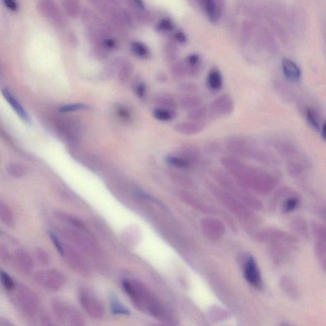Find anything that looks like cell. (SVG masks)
Here are the masks:
<instances>
[{"mask_svg": "<svg viewBox=\"0 0 326 326\" xmlns=\"http://www.w3.org/2000/svg\"><path fill=\"white\" fill-rule=\"evenodd\" d=\"M134 72V66L131 62L125 60L120 62L117 75L120 83L126 84L129 81L130 78Z\"/></svg>", "mask_w": 326, "mask_h": 326, "instance_id": "obj_26", "label": "cell"}, {"mask_svg": "<svg viewBox=\"0 0 326 326\" xmlns=\"http://www.w3.org/2000/svg\"><path fill=\"white\" fill-rule=\"evenodd\" d=\"M2 2L10 11L16 12L18 11L19 5L16 0H2Z\"/></svg>", "mask_w": 326, "mask_h": 326, "instance_id": "obj_48", "label": "cell"}, {"mask_svg": "<svg viewBox=\"0 0 326 326\" xmlns=\"http://www.w3.org/2000/svg\"><path fill=\"white\" fill-rule=\"evenodd\" d=\"M62 257L72 270L82 274L88 272V267L86 262L74 248L64 243L63 254Z\"/></svg>", "mask_w": 326, "mask_h": 326, "instance_id": "obj_9", "label": "cell"}, {"mask_svg": "<svg viewBox=\"0 0 326 326\" xmlns=\"http://www.w3.org/2000/svg\"><path fill=\"white\" fill-rule=\"evenodd\" d=\"M51 308L57 319L64 325L81 326L85 324L82 313L69 303L54 299L52 301Z\"/></svg>", "mask_w": 326, "mask_h": 326, "instance_id": "obj_5", "label": "cell"}, {"mask_svg": "<svg viewBox=\"0 0 326 326\" xmlns=\"http://www.w3.org/2000/svg\"><path fill=\"white\" fill-rule=\"evenodd\" d=\"M14 323L6 318L0 317V326H12Z\"/></svg>", "mask_w": 326, "mask_h": 326, "instance_id": "obj_53", "label": "cell"}, {"mask_svg": "<svg viewBox=\"0 0 326 326\" xmlns=\"http://www.w3.org/2000/svg\"><path fill=\"white\" fill-rule=\"evenodd\" d=\"M165 161L170 167L179 170H189L193 167L191 163L179 153L167 155L165 157Z\"/></svg>", "mask_w": 326, "mask_h": 326, "instance_id": "obj_20", "label": "cell"}, {"mask_svg": "<svg viewBox=\"0 0 326 326\" xmlns=\"http://www.w3.org/2000/svg\"><path fill=\"white\" fill-rule=\"evenodd\" d=\"M220 162L228 174L239 184L260 194L270 192L277 183L274 174L248 165L234 155L223 156Z\"/></svg>", "mask_w": 326, "mask_h": 326, "instance_id": "obj_1", "label": "cell"}, {"mask_svg": "<svg viewBox=\"0 0 326 326\" xmlns=\"http://www.w3.org/2000/svg\"><path fill=\"white\" fill-rule=\"evenodd\" d=\"M202 100L194 94H187L179 100V105L182 110L190 112L202 105Z\"/></svg>", "mask_w": 326, "mask_h": 326, "instance_id": "obj_24", "label": "cell"}, {"mask_svg": "<svg viewBox=\"0 0 326 326\" xmlns=\"http://www.w3.org/2000/svg\"><path fill=\"white\" fill-rule=\"evenodd\" d=\"M34 282L39 286L51 292L61 290L67 283V278L59 271L53 269L38 272L34 276Z\"/></svg>", "mask_w": 326, "mask_h": 326, "instance_id": "obj_7", "label": "cell"}, {"mask_svg": "<svg viewBox=\"0 0 326 326\" xmlns=\"http://www.w3.org/2000/svg\"><path fill=\"white\" fill-rule=\"evenodd\" d=\"M244 276L247 282L255 287L260 289L262 287V279L256 263L254 258H247L244 265Z\"/></svg>", "mask_w": 326, "mask_h": 326, "instance_id": "obj_12", "label": "cell"}, {"mask_svg": "<svg viewBox=\"0 0 326 326\" xmlns=\"http://www.w3.org/2000/svg\"><path fill=\"white\" fill-rule=\"evenodd\" d=\"M209 116V108L207 105H202L191 111L188 112L187 119L194 121H204Z\"/></svg>", "mask_w": 326, "mask_h": 326, "instance_id": "obj_30", "label": "cell"}, {"mask_svg": "<svg viewBox=\"0 0 326 326\" xmlns=\"http://www.w3.org/2000/svg\"><path fill=\"white\" fill-rule=\"evenodd\" d=\"M12 301L22 315L28 318H34L40 311L39 297L34 290L21 283H17L13 290Z\"/></svg>", "mask_w": 326, "mask_h": 326, "instance_id": "obj_4", "label": "cell"}, {"mask_svg": "<svg viewBox=\"0 0 326 326\" xmlns=\"http://www.w3.org/2000/svg\"><path fill=\"white\" fill-rule=\"evenodd\" d=\"M131 51L135 56L142 59H148L151 56V53L146 45L140 42H134L131 44Z\"/></svg>", "mask_w": 326, "mask_h": 326, "instance_id": "obj_29", "label": "cell"}, {"mask_svg": "<svg viewBox=\"0 0 326 326\" xmlns=\"http://www.w3.org/2000/svg\"><path fill=\"white\" fill-rule=\"evenodd\" d=\"M0 221L6 226L12 227L15 225V218L11 208L0 198Z\"/></svg>", "mask_w": 326, "mask_h": 326, "instance_id": "obj_23", "label": "cell"}, {"mask_svg": "<svg viewBox=\"0 0 326 326\" xmlns=\"http://www.w3.org/2000/svg\"><path fill=\"white\" fill-rule=\"evenodd\" d=\"M0 259L4 263H8L11 259V253L7 245L0 240Z\"/></svg>", "mask_w": 326, "mask_h": 326, "instance_id": "obj_44", "label": "cell"}, {"mask_svg": "<svg viewBox=\"0 0 326 326\" xmlns=\"http://www.w3.org/2000/svg\"><path fill=\"white\" fill-rule=\"evenodd\" d=\"M133 1L134 2L135 5H136V6L140 11H144V4L142 0H133Z\"/></svg>", "mask_w": 326, "mask_h": 326, "instance_id": "obj_54", "label": "cell"}, {"mask_svg": "<svg viewBox=\"0 0 326 326\" xmlns=\"http://www.w3.org/2000/svg\"><path fill=\"white\" fill-rule=\"evenodd\" d=\"M37 11L42 16L56 23H61L62 21L58 7L52 0H41L37 5Z\"/></svg>", "mask_w": 326, "mask_h": 326, "instance_id": "obj_11", "label": "cell"}, {"mask_svg": "<svg viewBox=\"0 0 326 326\" xmlns=\"http://www.w3.org/2000/svg\"><path fill=\"white\" fill-rule=\"evenodd\" d=\"M175 39L177 40L180 43H185L187 40V37L184 32L181 31H177L175 32Z\"/></svg>", "mask_w": 326, "mask_h": 326, "instance_id": "obj_51", "label": "cell"}, {"mask_svg": "<svg viewBox=\"0 0 326 326\" xmlns=\"http://www.w3.org/2000/svg\"><path fill=\"white\" fill-rule=\"evenodd\" d=\"M12 259L15 267L22 275L31 274L34 269V260L26 250L18 248L15 250Z\"/></svg>", "mask_w": 326, "mask_h": 326, "instance_id": "obj_10", "label": "cell"}, {"mask_svg": "<svg viewBox=\"0 0 326 326\" xmlns=\"http://www.w3.org/2000/svg\"><path fill=\"white\" fill-rule=\"evenodd\" d=\"M173 179L175 180V182L179 183V184L187 185V186H190L193 184L192 180L190 179L187 175L179 173H175L172 175Z\"/></svg>", "mask_w": 326, "mask_h": 326, "instance_id": "obj_43", "label": "cell"}, {"mask_svg": "<svg viewBox=\"0 0 326 326\" xmlns=\"http://www.w3.org/2000/svg\"><path fill=\"white\" fill-rule=\"evenodd\" d=\"M168 79H168L167 75L164 73L160 72L157 75V80L160 83H165L168 81Z\"/></svg>", "mask_w": 326, "mask_h": 326, "instance_id": "obj_52", "label": "cell"}, {"mask_svg": "<svg viewBox=\"0 0 326 326\" xmlns=\"http://www.w3.org/2000/svg\"><path fill=\"white\" fill-rule=\"evenodd\" d=\"M0 282H1L5 289H6L9 292L13 291L17 284L13 278L8 273L1 269H0Z\"/></svg>", "mask_w": 326, "mask_h": 326, "instance_id": "obj_36", "label": "cell"}, {"mask_svg": "<svg viewBox=\"0 0 326 326\" xmlns=\"http://www.w3.org/2000/svg\"><path fill=\"white\" fill-rule=\"evenodd\" d=\"M3 95L7 102L11 105L12 109L17 113V114L19 115V117L21 118V119L24 120L26 123H29V117L26 110L22 107L21 104L17 101V100L14 96V95L11 93V92H10L9 90L5 89L3 91Z\"/></svg>", "mask_w": 326, "mask_h": 326, "instance_id": "obj_19", "label": "cell"}, {"mask_svg": "<svg viewBox=\"0 0 326 326\" xmlns=\"http://www.w3.org/2000/svg\"><path fill=\"white\" fill-rule=\"evenodd\" d=\"M177 152L186 158L194 168L202 164L203 159L202 152L194 145H187L182 147Z\"/></svg>", "mask_w": 326, "mask_h": 326, "instance_id": "obj_17", "label": "cell"}, {"mask_svg": "<svg viewBox=\"0 0 326 326\" xmlns=\"http://www.w3.org/2000/svg\"><path fill=\"white\" fill-rule=\"evenodd\" d=\"M185 63L188 69V74L192 77H195L199 75L201 70V60L198 54L189 55L187 57Z\"/></svg>", "mask_w": 326, "mask_h": 326, "instance_id": "obj_28", "label": "cell"}, {"mask_svg": "<svg viewBox=\"0 0 326 326\" xmlns=\"http://www.w3.org/2000/svg\"><path fill=\"white\" fill-rule=\"evenodd\" d=\"M165 55L168 61H174L177 57L176 50L172 44H167L165 46Z\"/></svg>", "mask_w": 326, "mask_h": 326, "instance_id": "obj_45", "label": "cell"}, {"mask_svg": "<svg viewBox=\"0 0 326 326\" xmlns=\"http://www.w3.org/2000/svg\"><path fill=\"white\" fill-rule=\"evenodd\" d=\"M35 257L37 260L38 263L40 265L43 267H47L51 262V258H50L48 252L42 247H38L35 249Z\"/></svg>", "mask_w": 326, "mask_h": 326, "instance_id": "obj_38", "label": "cell"}, {"mask_svg": "<svg viewBox=\"0 0 326 326\" xmlns=\"http://www.w3.org/2000/svg\"><path fill=\"white\" fill-rule=\"evenodd\" d=\"M153 104L157 107L175 110L178 107V103L172 94L161 92L155 94L152 97Z\"/></svg>", "mask_w": 326, "mask_h": 326, "instance_id": "obj_18", "label": "cell"}, {"mask_svg": "<svg viewBox=\"0 0 326 326\" xmlns=\"http://www.w3.org/2000/svg\"><path fill=\"white\" fill-rule=\"evenodd\" d=\"M307 165L301 159L288 160L287 170L290 177L298 179L305 174Z\"/></svg>", "mask_w": 326, "mask_h": 326, "instance_id": "obj_21", "label": "cell"}, {"mask_svg": "<svg viewBox=\"0 0 326 326\" xmlns=\"http://www.w3.org/2000/svg\"><path fill=\"white\" fill-rule=\"evenodd\" d=\"M78 298L85 312L94 320H100L104 317L105 309L104 303L91 289L80 287Z\"/></svg>", "mask_w": 326, "mask_h": 326, "instance_id": "obj_6", "label": "cell"}, {"mask_svg": "<svg viewBox=\"0 0 326 326\" xmlns=\"http://www.w3.org/2000/svg\"><path fill=\"white\" fill-rule=\"evenodd\" d=\"M206 84L208 89L213 93H217L221 91L224 85V80L220 70L217 69H212L208 73Z\"/></svg>", "mask_w": 326, "mask_h": 326, "instance_id": "obj_16", "label": "cell"}, {"mask_svg": "<svg viewBox=\"0 0 326 326\" xmlns=\"http://www.w3.org/2000/svg\"><path fill=\"white\" fill-rule=\"evenodd\" d=\"M90 109L88 105L78 103V104H72L63 105L59 108V112L65 114V113L75 112L78 111H84Z\"/></svg>", "mask_w": 326, "mask_h": 326, "instance_id": "obj_37", "label": "cell"}, {"mask_svg": "<svg viewBox=\"0 0 326 326\" xmlns=\"http://www.w3.org/2000/svg\"><path fill=\"white\" fill-rule=\"evenodd\" d=\"M7 172L10 176L14 179H21L26 174V169L19 163L12 162L7 165Z\"/></svg>", "mask_w": 326, "mask_h": 326, "instance_id": "obj_33", "label": "cell"}, {"mask_svg": "<svg viewBox=\"0 0 326 326\" xmlns=\"http://www.w3.org/2000/svg\"><path fill=\"white\" fill-rule=\"evenodd\" d=\"M117 114L120 119L126 120V121H128L132 119V114L129 109L124 106H119L117 108Z\"/></svg>", "mask_w": 326, "mask_h": 326, "instance_id": "obj_46", "label": "cell"}, {"mask_svg": "<svg viewBox=\"0 0 326 326\" xmlns=\"http://www.w3.org/2000/svg\"><path fill=\"white\" fill-rule=\"evenodd\" d=\"M325 122H323L322 127H321L320 130V136L322 137V139L323 140H325Z\"/></svg>", "mask_w": 326, "mask_h": 326, "instance_id": "obj_55", "label": "cell"}, {"mask_svg": "<svg viewBox=\"0 0 326 326\" xmlns=\"http://www.w3.org/2000/svg\"><path fill=\"white\" fill-rule=\"evenodd\" d=\"M174 29V22L170 18H165L161 20L156 26L157 31L161 32V34H166V32L172 31Z\"/></svg>", "mask_w": 326, "mask_h": 326, "instance_id": "obj_39", "label": "cell"}, {"mask_svg": "<svg viewBox=\"0 0 326 326\" xmlns=\"http://www.w3.org/2000/svg\"><path fill=\"white\" fill-rule=\"evenodd\" d=\"M304 114L306 120L312 129L315 131L319 132L323 122L321 120V118L318 112L312 107L307 106L305 108Z\"/></svg>", "mask_w": 326, "mask_h": 326, "instance_id": "obj_22", "label": "cell"}, {"mask_svg": "<svg viewBox=\"0 0 326 326\" xmlns=\"http://www.w3.org/2000/svg\"><path fill=\"white\" fill-rule=\"evenodd\" d=\"M171 74L174 79L177 80L184 79L188 74V69L186 63L182 61H178L172 65Z\"/></svg>", "mask_w": 326, "mask_h": 326, "instance_id": "obj_34", "label": "cell"}, {"mask_svg": "<svg viewBox=\"0 0 326 326\" xmlns=\"http://www.w3.org/2000/svg\"><path fill=\"white\" fill-rule=\"evenodd\" d=\"M102 46L106 49H114L117 47L116 42L111 39H105L102 40Z\"/></svg>", "mask_w": 326, "mask_h": 326, "instance_id": "obj_49", "label": "cell"}, {"mask_svg": "<svg viewBox=\"0 0 326 326\" xmlns=\"http://www.w3.org/2000/svg\"><path fill=\"white\" fill-rule=\"evenodd\" d=\"M282 69L285 79L291 83H297L302 78V70L299 65L293 60L283 58L282 62Z\"/></svg>", "mask_w": 326, "mask_h": 326, "instance_id": "obj_14", "label": "cell"}, {"mask_svg": "<svg viewBox=\"0 0 326 326\" xmlns=\"http://www.w3.org/2000/svg\"><path fill=\"white\" fill-rule=\"evenodd\" d=\"M220 148L216 143H209L206 145V151L208 152L216 153L220 151Z\"/></svg>", "mask_w": 326, "mask_h": 326, "instance_id": "obj_50", "label": "cell"}, {"mask_svg": "<svg viewBox=\"0 0 326 326\" xmlns=\"http://www.w3.org/2000/svg\"><path fill=\"white\" fill-rule=\"evenodd\" d=\"M298 205H299V200L297 198H290L285 203V210L287 212L292 211L297 209Z\"/></svg>", "mask_w": 326, "mask_h": 326, "instance_id": "obj_47", "label": "cell"}, {"mask_svg": "<svg viewBox=\"0 0 326 326\" xmlns=\"http://www.w3.org/2000/svg\"><path fill=\"white\" fill-rule=\"evenodd\" d=\"M205 13L210 21L215 22L218 19V10L215 0H202Z\"/></svg>", "mask_w": 326, "mask_h": 326, "instance_id": "obj_31", "label": "cell"}, {"mask_svg": "<svg viewBox=\"0 0 326 326\" xmlns=\"http://www.w3.org/2000/svg\"><path fill=\"white\" fill-rule=\"evenodd\" d=\"M274 147L280 156L288 160L301 159L300 150L291 142L280 140L275 143Z\"/></svg>", "mask_w": 326, "mask_h": 326, "instance_id": "obj_15", "label": "cell"}, {"mask_svg": "<svg viewBox=\"0 0 326 326\" xmlns=\"http://www.w3.org/2000/svg\"><path fill=\"white\" fill-rule=\"evenodd\" d=\"M209 108V116L220 118L232 114L235 108V103L229 94L220 95L213 100Z\"/></svg>", "mask_w": 326, "mask_h": 326, "instance_id": "obj_8", "label": "cell"}, {"mask_svg": "<svg viewBox=\"0 0 326 326\" xmlns=\"http://www.w3.org/2000/svg\"><path fill=\"white\" fill-rule=\"evenodd\" d=\"M110 308L112 312L115 315H129V310L120 303L115 295L110 297Z\"/></svg>", "mask_w": 326, "mask_h": 326, "instance_id": "obj_35", "label": "cell"}, {"mask_svg": "<svg viewBox=\"0 0 326 326\" xmlns=\"http://www.w3.org/2000/svg\"><path fill=\"white\" fill-rule=\"evenodd\" d=\"M49 237L52 243H53L54 246L56 248L57 251L62 256V254H63L64 243H62L53 232H49Z\"/></svg>", "mask_w": 326, "mask_h": 326, "instance_id": "obj_42", "label": "cell"}, {"mask_svg": "<svg viewBox=\"0 0 326 326\" xmlns=\"http://www.w3.org/2000/svg\"><path fill=\"white\" fill-rule=\"evenodd\" d=\"M225 148L235 157L254 160L266 166L273 167L279 164V160L274 154L246 138H230L225 144Z\"/></svg>", "mask_w": 326, "mask_h": 326, "instance_id": "obj_3", "label": "cell"}, {"mask_svg": "<svg viewBox=\"0 0 326 326\" xmlns=\"http://www.w3.org/2000/svg\"><path fill=\"white\" fill-rule=\"evenodd\" d=\"M199 90V87L193 82H184L179 86V91L185 95L194 94Z\"/></svg>", "mask_w": 326, "mask_h": 326, "instance_id": "obj_41", "label": "cell"}, {"mask_svg": "<svg viewBox=\"0 0 326 326\" xmlns=\"http://www.w3.org/2000/svg\"><path fill=\"white\" fill-rule=\"evenodd\" d=\"M62 7L68 16L75 18L80 14V4L78 0H63Z\"/></svg>", "mask_w": 326, "mask_h": 326, "instance_id": "obj_32", "label": "cell"}, {"mask_svg": "<svg viewBox=\"0 0 326 326\" xmlns=\"http://www.w3.org/2000/svg\"><path fill=\"white\" fill-rule=\"evenodd\" d=\"M134 91L139 99H144L147 94V85L142 80H136L134 84Z\"/></svg>", "mask_w": 326, "mask_h": 326, "instance_id": "obj_40", "label": "cell"}, {"mask_svg": "<svg viewBox=\"0 0 326 326\" xmlns=\"http://www.w3.org/2000/svg\"><path fill=\"white\" fill-rule=\"evenodd\" d=\"M54 215L60 221L69 224L70 226L75 228V229L79 230H85L84 223L72 215L63 212L57 211L54 212Z\"/></svg>", "mask_w": 326, "mask_h": 326, "instance_id": "obj_25", "label": "cell"}, {"mask_svg": "<svg viewBox=\"0 0 326 326\" xmlns=\"http://www.w3.org/2000/svg\"><path fill=\"white\" fill-rule=\"evenodd\" d=\"M206 126L204 121H194V120H187L178 122L175 125L174 130L178 134L192 136L198 135L203 132Z\"/></svg>", "mask_w": 326, "mask_h": 326, "instance_id": "obj_13", "label": "cell"}, {"mask_svg": "<svg viewBox=\"0 0 326 326\" xmlns=\"http://www.w3.org/2000/svg\"><path fill=\"white\" fill-rule=\"evenodd\" d=\"M122 287L133 304L140 312L152 316L162 322H171L174 320L170 311L140 281L124 280L122 282Z\"/></svg>", "mask_w": 326, "mask_h": 326, "instance_id": "obj_2", "label": "cell"}, {"mask_svg": "<svg viewBox=\"0 0 326 326\" xmlns=\"http://www.w3.org/2000/svg\"><path fill=\"white\" fill-rule=\"evenodd\" d=\"M153 116L155 119L161 122L172 121L177 117L175 110L157 107L152 112Z\"/></svg>", "mask_w": 326, "mask_h": 326, "instance_id": "obj_27", "label": "cell"}]
</instances>
